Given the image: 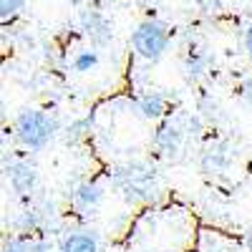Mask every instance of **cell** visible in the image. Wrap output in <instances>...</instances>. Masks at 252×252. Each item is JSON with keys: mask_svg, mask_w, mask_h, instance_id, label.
Returning <instances> with one entry per match:
<instances>
[{"mask_svg": "<svg viewBox=\"0 0 252 252\" xmlns=\"http://www.w3.org/2000/svg\"><path fill=\"white\" fill-rule=\"evenodd\" d=\"M114 187L129 199V202H152L159 194V179L157 172L146 164H126L114 172Z\"/></svg>", "mask_w": 252, "mask_h": 252, "instance_id": "obj_1", "label": "cell"}, {"mask_svg": "<svg viewBox=\"0 0 252 252\" xmlns=\"http://www.w3.org/2000/svg\"><path fill=\"white\" fill-rule=\"evenodd\" d=\"M15 134H18V139H20L23 146L38 152V149H43V146L53 139L56 121L46 111L26 109V111H20L18 119H15Z\"/></svg>", "mask_w": 252, "mask_h": 252, "instance_id": "obj_2", "label": "cell"}, {"mask_svg": "<svg viewBox=\"0 0 252 252\" xmlns=\"http://www.w3.org/2000/svg\"><path fill=\"white\" fill-rule=\"evenodd\" d=\"M131 46L144 61H159L169 48V31L159 20H144L131 33Z\"/></svg>", "mask_w": 252, "mask_h": 252, "instance_id": "obj_3", "label": "cell"}, {"mask_svg": "<svg viewBox=\"0 0 252 252\" xmlns=\"http://www.w3.org/2000/svg\"><path fill=\"white\" fill-rule=\"evenodd\" d=\"M8 179L18 194H31L38 184V172L28 161H13L8 166Z\"/></svg>", "mask_w": 252, "mask_h": 252, "instance_id": "obj_4", "label": "cell"}, {"mask_svg": "<svg viewBox=\"0 0 252 252\" xmlns=\"http://www.w3.org/2000/svg\"><path fill=\"white\" fill-rule=\"evenodd\" d=\"M154 146L164 157H177V152L182 149V131L174 124H161L154 134Z\"/></svg>", "mask_w": 252, "mask_h": 252, "instance_id": "obj_5", "label": "cell"}, {"mask_svg": "<svg viewBox=\"0 0 252 252\" xmlns=\"http://www.w3.org/2000/svg\"><path fill=\"white\" fill-rule=\"evenodd\" d=\"M81 20H83V31H86V35L96 46H106L111 40V26L98 13H83Z\"/></svg>", "mask_w": 252, "mask_h": 252, "instance_id": "obj_6", "label": "cell"}, {"mask_svg": "<svg viewBox=\"0 0 252 252\" xmlns=\"http://www.w3.org/2000/svg\"><path fill=\"white\" fill-rule=\"evenodd\" d=\"M166 109H169L166 98H164L161 94H154V91L139 96V101H136V111H139V116L149 119V121H157V119L166 116Z\"/></svg>", "mask_w": 252, "mask_h": 252, "instance_id": "obj_7", "label": "cell"}, {"mask_svg": "<svg viewBox=\"0 0 252 252\" xmlns=\"http://www.w3.org/2000/svg\"><path fill=\"white\" fill-rule=\"evenodd\" d=\"M101 199H103V189L96 182H81L73 189V202L81 209H94L101 204Z\"/></svg>", "mask_w": 252, "mask_h": 252, "instance_id": "obj_8", "label": "cell"}, {"mask_svg": "<svg viewBox=\"0 0 252 252\" xmlns=\"http://www.w3.org/2000/svg\"><path fill=\"white\" fill-rule=\"evenodd\" d=\"M61 252H98V237L91 232H73L63 237Z\"/></svg>", "mask_w": 252, "mask_h": 252, "instance_id": "obj_9", "label": "cell"}, {"mask_svg": "<svg viewBox=\"0 0 252 252\" xmlns=\"http://www.w3.org/2000/svg\"><path fill=\"white\" fill-rule=\"evenodd\" d=\"M209 66H212V56L204 53V51H189L187 58H184V71L189 78H199L209 71Z\"/></svg>", "mask_w": 252, "mask_h": 252, "instance_id": "obj_10", "label": "cell"}, {"mask_svg": "<svg viewBox=\"0 0 252 252\" xmlns=\"http://www.w3.org/2000/svg\"><path fill=\"white\" fill-rule=\"evenodd\" d=\"M98 63V56L94 53V51H81L76 58H73V68L76 71H81V73H86V71H91L94 66Z\"/></svg>", "mask_w": 252, "mask_h": 252, "instance_id": "obj_11", "label": "cell"}, {"mask_svg": "<svg viewBox=\"0 0 252 252\" xmlns=\"http://www.w3.org/2000/svg\"><path fill=\"white\" fill-rule=\"evenodd\" d=\"M26 8V0H0V18L10 20Z\"/></svg>", "mask_w": 252, "mask_h": 252, "instance_id": "obj_12", "label": "cell"}, {"mask_svg": "<svg viewBox=\"0 0 252 252\" xmlns=\"http://www.w3.org/2000/svg\"><path fill=\"white\" fill-rule=\"evenodd\" d=\"M3 252H31V245L20 237H8L3 245Z\"/></svg>", "mask_w": 252, "mask_h": 252, "instance_id": "obj_13", "label": "cell"}, {"mask_svg": "<svg viewBox=\"0 0 252 252\" xmlns=\"http://www.w3.org/2000/svg\"><path fill=\"white\" fill-rule=\"evenodd\" d=\"M89 124H91V119H83V121H78V124L68 126V141H73L76 136H83V134H86V131H83V129H86Z\"/></svg>", "mask_w": 252, "mask_h": 252, "instance_id": "obj_14", "label": "cell"}, {"mask_svg": "<svg viewBox=\"0 0 252 252\" xmlns=\"http://www.w3.org/2000/svg\"><path fill=\"white\" fill-rule=\"evenodd\" d=\"M240 96H242V101L247 103V106H252V78H247L240 86Z\"/></svg>", "mask_w": 252, "mask_h": 252, "instance_id": "obj_15", "label": "cell"}, {"mask_svg": "<svg viewBox=\"0 0 252 252\" xmlns=\"http://www.w3.org/2000/svg\"><path fill=\"white\" fill-rule=\"evenodd\" d=\"M18 224H26V227L35 229V227H38V217H35V212H26V215H23V220H20Z\"/></svg>", "mask_w": 252, "mask_h": 252, "instance_id": "obj_16", "label": "cell"}, {"mask_svg": "<svg viewBox=\"0 0 252 252\" xmlns=\"http://www.w3.org/2000/svg\"><path fill=\"white\" fill-rule=\"evenodd\" d=\"M245 51H247V56L252 58V26L245 31Z\"/></svg>", "mask_w": 252, "mask_h": 252, "instance_id": "obj_17", "label": "cell"}]
</instances>
